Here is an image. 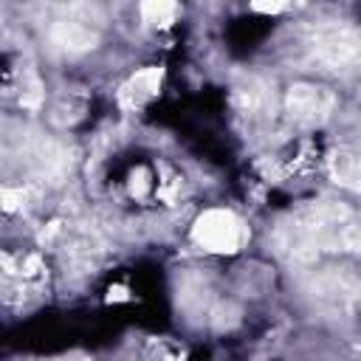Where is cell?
<instances>
[{"instance_id": "cell-12", "label": "cell", "mask_w": 361, "mask_h": 361, "mask_svg": "<svg viewBox=\"0 0 361 361\" xmlns=\"http://www.w3.org/2000/svg\"><path fill=\"white\" fill-rule=\"evenodd\" d=\"M62 99L68 102V110H73V107H71V99H73V96H62ZM54 113L59 116V113H65V107H62V104H56V107H54ZM56 116H54V118H56ZM71 116H73V113H71ZM71 116H62V118H59V124H71ZM73 121H76V116H73Z\"/></svg>"}, {"instance_id": "cell-9", "label": "cell", "mask_w": 361, "mask_h": 361, "mask_svg": "<svg viewBox=\"0 0 361 361\" xmlns=\"http://www.w3.org/2000/svg\"><path fill=\"white\" fill-rule=\"evenodd\" d=\"M237 104H240L243 113H251V116L259 113V110H265V104H268V87L262 82H257V79H248L245 87H237Z\"/></svg>"}, {"instance_id": "cell-2", "label": "cell", "mask_w": 361, "mask_h": 361, "mask_svg": "<svg viewBox=\"0 0 361 361\" xmlns=\"http://www.w3.org/2000/svg\"><path fill=\"white\" fill-rule=\"evenodd\" d=\"M102 31V17L93 6H62L48 25V42L62 54H85L96 48Z\"/></svg>"}, {"instance_id": "cell-13", "label": "cell", "mask_w": 361, "mask_h": 361, "mask_svg": "<svg viewBox=\"0 0 361 361\" xmlns=\"http://www.w3.org/2000/svg\"><path fill=\"white\" fill-rule=\"evenodd\" d=\"M73 361H76V358H73Z\"/></svg>"}, {"instance_id": "cell-6", "label": "cell", "mask_w": 361, "mask_h": 361, "mask_svg": "<svg viewBox=\"0 0 361 361\" xmlns=\"http://www.w3.org/2000/svg\"><path fill=\"white\" fill-rule=\"evenodd\" d=\"M161 79H164V71L155 68V65L141 68L138 73H133V76L118 87V102H121V107H127V110H138V107H144L149 99L158 96V90H161Z\"/></svg>"}, {"instance_id": "cell-5", "label": "cell", "mask_w": 361, "mask_h": 361, "mask_svg": "<svg viewBox=\"0 0 361 361\" xmlns=\"http://www.w3.org/2000/svg\"><path fill=\"white\" fill-rule=\"evenodd\" d=\"M333 107H336V96H333V90H327L322 85L299 82V85H290L285 93V113L296 124H305V127H316V124L327 121Z\"/></svg>"}, {"instance_id": "cell-11", "label": "cell", "mask_w": 361, "mask_h": 361, "mask_svg": "<svg viewBox=\"0 0 361 361\" xmlns=\"http://www.w3.org/2000/svg\"><path fill=\"white\" fill-rule=\"evenodd\" d=\"M254 11H265V14H276V11H285L288 6L285 3H251Z\"/></svg>"}, {"instance_id": "cell-10", "label": "cell", "mask_w": 361, "mask_h": 361, "mask_svg": "<svg viewBox=\"0 0 361 361\" xmlns=\"http://www.w3.org/2000/svg\"><path fill=\"white\" fill-rule=\"evenodd\" d=\"M23 197H25V192H23V189H8V186L3 189V206H6L8 212H11V209H17V206L23 203Z\"/></svg>"}, {"instance_id": "cell-8", "label": "cell", "mask_w": 361, "mask_h": 361, "mask_svg": "<svg viewBox=\"0 0 361 361\" xmlns=\"http://www.w3.org/2000/svg\"><path fill=\"white\" fill-rule=\"evenodd\" d=\"M138 11H141V20H144L147 25L164 28V25L175 23V17L180 14V6L172 3V0H149V3H141Z\"/></svg>"}, {"instance_id": "cell-4", "label": "cell", "mask_w": 361, "mask_h": 361, "mask_svg": "<svg viewBox=\"0 0 361 361\" xmlns=\"http://www.w3.org/2000/svg\"><path fill=\"white\" fill-rule=\"evenodd\" d=\"M310 51L322 65L347 68L361 56V31L347 23H324L310 34Z\"/></svg>"}, {"instance_id": "cell-7", "label": "cell", "mask_w": 361, "mask_h": 361, "mask_svg": "<svg viewBox=\"0 0 361 361\" xmlns=\"http://www.w3.org/2000/svg\"><path fill=\"white\" fill-rule=\"evenodd\" d=\"M333 175L341 186L361 192V141L347 144L333 155Z\"/></svg>"}, {"instance_id": "cell-1", "label": "cell", "mask_w": 361, "mask_h": 361, "mask_svg": "<svg viewBox=\"0 0 361 361\" xmlns=\"http://www.w3.org/2000/svg\"><path fill=\"white\" fill-rule=\"evenodd\" d=\"M276 245L290 259H313L319 251H361V214L336 200L310 203L279 226Z\"/></svg>"}, {"instance_id": "cell-3", "label": "cell", "mask_w": 361, "mask_h": 361, "mask_svg": "<svg viewBox=\"0 0 361 361\" xmlns=\"http://www.w3.org/2000/svg\"><path fill=\"white\" fill-rule=\"evenodd\" d=\"M192 240L214 254H234L245 245L248 240V228L245 223L228 212V209H206L195 226H192Z\"/></svg>"}]
</instances>
